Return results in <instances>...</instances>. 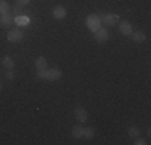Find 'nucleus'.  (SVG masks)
Listing matches in <instances>:
<instances>
[{"mask_svg":"<svg viewBox=\"0 0 151 145\" xmlns=\"http://www.w3.org/2000/svg\"><path fill=\"white\" fill-rule=\"evenodd\" d=\"M37 79H42V81H58V79L63 78V71L60 70V68H52V70H42V71H37Z\"/></svg>","mask_w":151,"mask_h":145,"instance_id":"obj_1","label":"nucleus"},{"mask_svg":"<svg viewBox=\"0 0 151 145\" xmlns=\"http://www.w3.org/2000/svg\"><path fill=\"white\" fill-rule=\"evenodd\" d=\"M35 68H37V71L47 70V60L44 57H37V58H35Z\"/></svg>","mask_w":151,"mask_h":145,"instance_id":"obj_13","label":"nucleus"},{"mask_svg":"<svg viewBox=\"0 0 151 145\" xmlns=\"http://www.w3.org/2000/svg\"><path fill=\"white\" fill-rule=\"evenodd\" d=\"M0 90H2V84H0Z\"/></svg>","mask_w":151,"mask_h":145,"instance_id":"obj_22","label":"nucleus"},{"mask_svg":"<svg viewBox=\"0 0 151 145\" xmlns=\"http://www.w3.org/2000/svg\"><path fill=\"white\" fill-rule=\"evenodd\" d=\"M71 134H73L74 139H82V136H84V128L76 124L74 128H73V130H71Z\"/></svg>","mask_w":151,"mask_h":145,"instance_id":"obj_14","label":"nucleus"},{"mask_svg":"<svg viewBox=\"0 0 151 145\" xmlns=\"http://www.w3.org/2000/svg\"><path fill=\"white\" fill-rule=\"evenodd\" d=\"M13 24H15V14L12 12L0 14V28L2 29H10L13 28Z\"/></svg>","mask_w":151,"mask_h":145,"instance_id":"obj_5","label":"nucleus"},{"mask_svg":"<svg viewBox=\"0 0 151 145\" xmlns=\"http://www.w3.org/2000/svg\"><path fill=\"white\" fill-rule=\"evenodd\" d=\"M93 37H95V41L98 42V44H105L108 39H109V32H108V29L106 28H100V29H96L95 32H93Z\"/></svg>","mask_w":151,"mask_h":145,"instance_id":"obj_6","label":"nucleus"},{"mask_svg":"<svg viewBox=\"0 0 151 145\" xmlns=\"http://www.w3.org/2000/svg\"><path fill=\"white\" fill-rule=\"evenodd\" d=\"M31 23V20L26 16V14H19V16H15V24L19 28H26L27 24Z\"/></svg>","mask_w":151,"mask_h":145,"instance_id":"obj_10","label":"nucleus"},{"mask_svg":"<svg viewBox=\"0 0 151 145\" xmlns=\"http://www.w3.org/2000/svg\"><path fill=\"white\" fill-rule=\"evenodd\" d=\"M84 139H93L95 137V128H84Z\"/></svg>","mask_w":151,"mask_h":145,"instance_id":"obj_17","label":"nucleus"},{"mask_svg":"<svg viewBox=\"0 0 151 145\" xmlns=\"http://www.w3.org/2000/svg\"><path fill=\"white\" fill-rule=\"evenodd\" d=\"M8 12H12V5L6 0H0V14L8 13Z\"/></svg>","mask_w":151,"mask_h":145,"instance_id":"obj_16","label":"nucleus"},{"mask_svg":"<svg viewBox=\"0 0 151 145\" xmlns=\"http://www.w3.org/2000/svg\"><path fill=\"white\" fill-rule=\"evenodd\" d=\"M74 118L77 119L79 123H85V121L88 119L87 110H85V108H82V107H76V110H74Z\"/></svg>","mask_w":151,"mask_h":145,"instance_id":"obj_7","label":"nucleus"},{"mask_svg":"<svg viewBox=\"0 0 151 145\" xmlns=\"http://www.w3.org/2000/svg\"><path fill=\"white\" fill-rule=\"evenodd\" d=\"M29 2H31V0H16V3H18V5H21V7L29 5Z\"/></svg>","mask_w":151,"mask_h":145,"instance_id":"obj_21","label":"nucleus"},{"mask_svg":"<svg viewBox=\"0 0 151 145\" xmlns=\"http://www.w3.org/2000/svg\"><path fill=\"white\" fill-rule=\"evenodd\" d=\"M85 26H87L88 31L95 32L96 29L101 28V20H100L98 14H88V16L85 18Z\"/></svg>","mask_w":151,"mask_h":145,"instance_id":"obj_3","label":"nucleus"},{"mask_svg":"<svg viewBox=\"0 0 151 145\" xmlns=\"http://www.w3.org/2000/svg\"><path fill=\"white\" fill-rule=\"evenodd\" d=\"M66 8H64V5H56L55 8H53L52 12V16L55 18V20H64L66 18Z\"/></svg>","mask_w":151,"mask_h":145,"instance_id":"obj_8","label":"nucleus"},{"mask_svg":"<svg viewBox=\"0 0 151 145\" xmlns=\"http://www.w3.org/2000/svg\"><path fill=\"white\" fill-rule=\"evenodd\" d=\"M12 13L15 14V16H19V14H23V13H24V8H23L21 5H18V3H16V5L12 8Z\"/></svg>","mask_w":151,"mask_h":145,"instance_id":"obj_18","label":"nucleus"},{"mask_svg":"<svg viewBox=\"0 0 151 145\" xmlns=\"http://www.w3.org/2000/svg\"><path fill=\"white\" fill-rule=\"evenodd\" d=\"M5 78L8 79V81H13V79H15V72H13V70H6Z\"/></svg>","mask_w":151,"mask_h":145,"instance_id":"obj_19","label":"nucleus"},{"mask_svg":"<svg viewBox=\"0 0 151 145\" xmlns=\"http://www.w3.org/2000/svg\"><path fill=\"white\" fill-rule=\"evenodd\" d=\"M119 32L122 36H130L132 32H134V29H132V24L129 23V21H119Z\"/></svg>","mask_w":151,"mask_h":145,"instance_id":"obj_9","label":"nucleus"},{"mask_svg":"<svg viewBox=\"0 0 151 145\" xmlns=\"http://www.w3.org/2000/svg\"><path fill=\"white\" fill-rule=\"evenodd\" d=\"M98 16H100V20H101V24H105V26H116L121 21V18L117 13H100Z\"/></svg>","mask_w":151,"mask_h":145,"instance_id":"obj_2","label":"nucleus"},{"mask_svg":"<svg viewBox=\"0 0 151 145\" xmlns=\"http://www.w3.org/2000/svg\"><path fill=\"white\" fill-rule=\"evenodd\" d=\"M127 132H129V137H132V139H135V137H140V134H142V130H140V128H138V126H129Z\"/></svg>","mask_w":151,"mask_h":145,"instance_id":"obj_15","label":"nucleus"},{"mask_svg":"<svg viewBox=\"0 0 151 145\" xmlns=\"http://www.w3.org/2000/svg\"><path fill=\"white\" fill-rule=\"evenodd\" d=\"M148 142H145L143 139H140V137H135V145H146Z\"/></svg>","mask_w":151,"mask_h":145,"instance_id":"obj_20","label":"nucleus"},{"mask_svg":"<svg viewBox=\"0 0 151 145\" xmlns=\"http://www.w3.org/2000/svg\"><path fill=\"white\" fill-rule=\"evenodd\" d=\"M130 36H132V39H134V42H137V44H142V42L146 41V36L143 34L142 31H134Z\"/></svg>","mask_w":151,"mask_h":145,"instance_id":"obj_12","label":"nucleus"},{"mask_svg":"<svg viewBox=\"0 0 151 145\" xmlns=\"http://www.w3.org/2000/svg\"><path fill=\"white\" fill-rule=\"evenodd\" d=\"M6 39H8L10 42H19L24 39V31L23 28H10L8 29V34H6Z\"/></svg>","mask_w":151,"mask_h":145,"instance_id":"obj_4","label":"nucleus"},{"mask_svg":"<svg viewBox=\"0 0 151 145\" xmlns=\"http://www.w3.org/2000/svg\"><path fill=\"white\" fill-rule=\"evenodd\" d=\"M2 66L5 68V70H13V66H15V61H13V58L10 57V55L2 57Z\"/></svg>","mask_w":151,"mask_h":145,"instance_id":"obj_11","label":"nucleus"}]
</instances>
